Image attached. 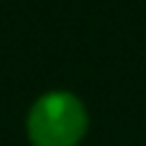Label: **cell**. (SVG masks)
I'll use <instances>...</instances> for the list:
<instances>
[{
  "instance_id": "obj_1",
  "label": "cell",
  "mask_w": 146,
  "mask_h": 146,
  "mask_svg": "<svg viewBox=\"0 0 146 146\" xmlns=\"http://www.w3.org/2000/svg\"><path fill=\"white\" fill-rule=\"evenodd\" d=\"M84 131L86 110L71 92H47L28 114V133L36 146H73Z\"/></svg>"
}]
</instances>
